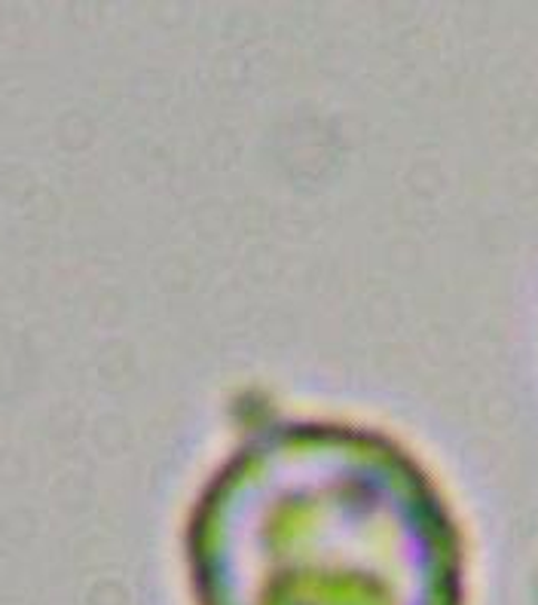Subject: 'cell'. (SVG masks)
Wrapping results in <instances>:
<instances>
[{"label":"cell","instance_id":"cell-1","mask_svg":"<svg viewBox=\"0 0 538 605\" xmlns=\"http://www.w3.org/2000/svg\"><path fill=\"white\" fill-rule=\"evenodd\" d=\"M184 545L193 605H468L450 501L373 428L252 419Z\"/></svg>","mask_w":538,"mask_h":605}]
</instances>
